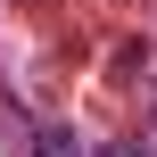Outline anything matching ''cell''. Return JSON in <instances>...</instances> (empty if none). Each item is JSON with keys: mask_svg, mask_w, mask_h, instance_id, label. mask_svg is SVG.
Masks as SVG:
<instances>
[{"mask_svg": "<svg viewBox=\"0 0 157 157\" xmlns=\"http://www.w3.org/2000/svg\"><path fill=\"white\" fill-rule=\"evenodd\" d=\"M41 157H91V149H83L75 132H41Z\"/></svg>", "mask_w": 157, "mask_h": 157, "instance_id": "cell-1", "label": "cell"}, {"mask_svg": "<svg viewBox=\"0 0 157 157\" xmlns=\"http://www.w3.org/2000/svg\"><path fill=\"white\" fill-rule=\"evenodd\" d=\"M108 157H149V149H141V141H124V149H108Z\"/></svg>", "mask_w": 157, "mask_h": 157, "instance_id": "cell-2", "label": "cell"}]
</instances>
